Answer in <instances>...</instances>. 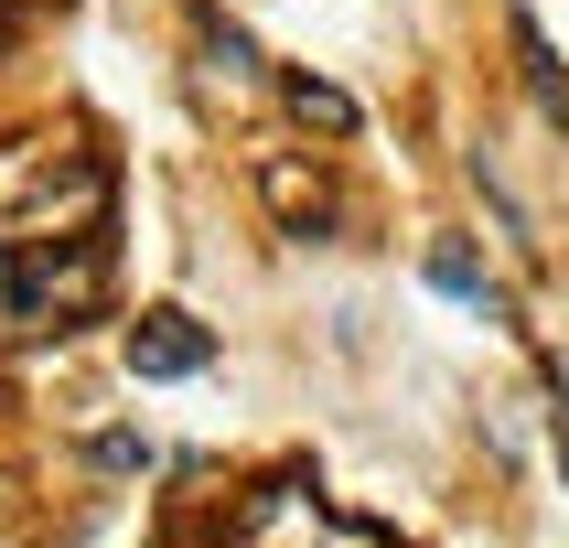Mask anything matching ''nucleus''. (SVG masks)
Here are the masks:
<instances>
[{
  "label": "nucleus",
  "mask_w": 569,
  "mask_h": 548,
  "mask_svg": "<svg viewBox=\"0 0 569 548\" xmlns=\"http://www.w3.org/2000/svg\"><path fill=\"white\" fill-rule=\"evenodd\" d=\"M258 193H269V216H280L290 237H322V226H333V193H322V172H301V161H258Z\"/></svg>",
  "instance_id": "5"
},
{
  "label": "nucleus",
  "mask_w": 569,
  "mask_h": 548,
  "mask_svg": "<svg viewBox=\"0 0 569 548\" xmlns=\"http://www.w3.org/2000/svg\"><path fill=\"white\" fill-rule=\"evenodd\" d=\"M108 301V248L64 237V248H11V333H76Z\"/></svg>",
  "instance_id": "2"
},
{
  "label": "nucleus",
  "mask_w": 569,
  "mask_h": 548,
  "mask_svg": "<svg viewBox=\"0 0 569 548\" xmlns=\"http://www.w3.org/2000/svg\"><path fill=\"white\" fill-rule=\"evenodd\" d=\"M32 11H54V0H0V43H11V32H22Z\"/></svg>",
  "instance_id": "11"
},
{
  "label": "nucleus",
  "mask_w": 569,
  "mask_h": 548,
  "mask_svg": "<svg viewBox=\"0 0 569 548\" xmlns=\"http://www.w3.org/2000/svg\"><path fill=\"white\" fill-rule=\"evenodd\" d=\"M516 64H527V97L548 108V129H569V64L548 54V32L527 22V11H516Z\"/></svg>",
  "instance_id": "6"
},
{
  "label": "nucleus",
  "mask_w": 569,
  "mask_h": 548,
  "mask_svg": "<svg viewBox=\"0 0 569 548\" xmlns=\"http://www.w3.org/2000/svg\"><path fill=\"white\" fill-rule=\"evenodd\" d=\"M237 548H387V538L366 516H333L322 484L280 474V484H258L248 506H237Z\"/></svg>",
  "instance_id": "3"
},
{
  "label": "nucleus",
  "mask_w": 569,
  "mask_h": 548,
  "mask_svg": "<svg viewBox=\"0 0 569 548\" xmlns=\"http://www.w3.org/2000/svg\"><path fill=\"white\" fill-rule=\"evenodd\" d=\"M193 32H204V64H216L226 87H258V43H248V32H237V22H216V11H204V22H193Z\"/></svg>",
  "instance_id": "8"
},
{
  "label": "nucleus",
  "mask_w": 569,
  "mask_h": 548,
  "mask_svg": "<svg viewBox=\"0 0 569 548\" xmlns=\"http://www.w3.org/2000/svg\"><path fill=\"white\" fill-rule=\"evenodd\" d=\"M430 290H451V301H483V312H506V290L483 280L473 248H430Z\"/></svg>",
  "instance_id": "7"
},
{
  "label": "nucleus",
  "mask_w": 569,
  "mask_h": 548,
  "mask_svg": "<svg viewBox=\"0 0 569 548\" xmlns=\"http://www.w3.org/2000/svg\"><path fill=\"white\" fill-rule=\"evenodd\" d=\"M108 205H119V172H108V151H87L76 129H22V140H0V248L97 237Z\"/></svg>",
  "instance_id": "1"
},
{
  "label": "nucleus",
  "mask_w": 569,
  "mask_h": 548,
  "mask_svg": "<svg viewBox=\"0 0 569 548\" xmlns=\"http://www.w3.org/2000/svg\"><path fill=\"white\" fill-rule=\"evenodd\" d=\"M290 108H301L312 129H333V140L355 129V97H345V87H322V76H290Z\"/></svg>",
  "instance_id": "9"
},
{
  "label": "nucleus",
  "mask_w": 569,
  "mask_h": 548,
  "mask_svg": "<svg viewBox=\"0 0 569 548\" xmlns=\"http://www.w3.org/2000/svg\"><path fill=\"white\" fill-rule=\"evenodd\" d=\"M119 355H129V377H204V366H216V333H204L183 301H161V312H140L119 333Z\"/></svg>",
  "instance_id": "4"
},
{
  "label": "nucleus",
  "mask_w": 569,
  "mask_h": 548,
  "mask_svg": "<svg viewBox=\"0 0 569 548\" xmlns=\"http://www.w3.org/2000/svg\"><path fill=\"white\" fill-rule=\"evenodd\" d=\"M97 474H151V441L140 430H97Z\"/></svg>",
  "instance_id": "10"
},
{
  "label": "nucleus",
  "mask_w": 569,
  "mask_h": 548,
  "mask_svg": "<svg viewBox=\"0 0 569 548\" xmlns=\"http://www.w3.org/2000/svg\"><path fill=\"white\" fill-rule=\"evenodd\" d=\"M548 441H559V474H569V398L548 409Z\"/></svg>",
  "instance_id": "12"
}]
</instances>
